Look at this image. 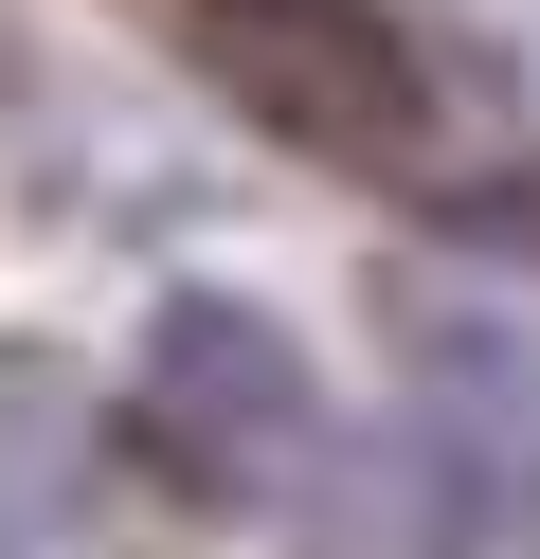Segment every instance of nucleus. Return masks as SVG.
<instances>
[{"mask_svg":"<svg viewBox=\"0 0 540 559\" xmlns=\"http://www.w3.org/2000/svg\"><path fill=\"white\" fill-rule=\"evenodd\" d=\"M180 55H199L271 145L360 163V181H432V145H451V109H432L415 37H396L379 0H180Z\"/></svg>","mask_w":540,"mask_h":559,"instance_id":"f257e3e1","label":"nucleus"},{"mask_svg":"<svg viewBox=\"0 0 540 559\" xmlns=\"http://www.w3.org/2000/svg\"><path fill=\"white\" fill-rule=\"evenodd\" d=\"M307 451H324V379H307V343H288L271 307L180 289L163 325H144V469H163L180 506H288Z\"/></svg>","mask_w":540,"mask_h":559,"instance_id":"f03ea898","label":"nucleus"},{"mask_svg":"<svg viewBox=\"0 0 540 559\" xmlns=\"http://www.w3.org/2000/svg\"><path fill=\"white\" fill-rule=\"evenodd\" d=\"M396 379H415V433L451 469L468 542L540 559V325L487 289H396Z\"/></svg>","mask_w":540,"mask_h":559,"instance_id":"7ed1b4c3","label":"nucleus"},{"mask_svg":"<svg viewBox=\"0 0 540 559\" xmlns=\"http://www.w3.org/2000/svg\"><path fill=\"white\" fill-rule=\"evenodd\" d=\"M108 487H127L108 397L72 361H0V559H91L108 542Z\"/></svg>","mask_w":540,"mask_h":559,"instance_id":"20e7f679","label":"nucleus"},{"mask_svg":"<svg viewBox=\"0 0 540 559\" xmlns=\"http://www.w3.org/2000/svg\"><path fill=\"white\" fill-rule=\"evenodd\" d=\"M288 523H307V559H487L415 415H396V433H324L307 487H288Z\"/></svg>","mask_w":540,"mask_h":559,"instance_id":"39448f33","label":"nucleus"}]
</instances>
